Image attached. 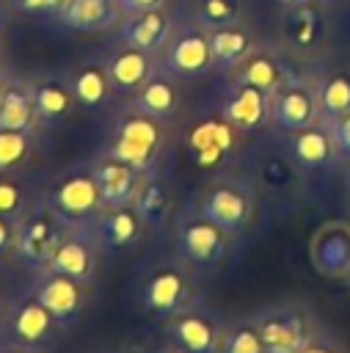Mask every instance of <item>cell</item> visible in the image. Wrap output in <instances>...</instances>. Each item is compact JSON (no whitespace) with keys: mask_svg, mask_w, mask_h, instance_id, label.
Listing matches in <instances>:
<instances>
[{"mask_svg":"<svg viewBox=\"0 0 350 353\" xmlns=\"http://www.w3.org/2000/svg\"><path fill=\"white\" fill-rule=\"evenodd\" d=\"M41 201L66 223V226H91L105 210L102 193L96 188L91 163L69 165L50 179L41 190Z\"/></svg>","mask_w":350,"mask_h":353,"instance_id":"6da1fadb","label":"cell"},{"mask_svg":"<svg viewBox=\"0 0 350 353\" xmlns=\"http://www.w3.org/2000/svg\"><path fill=\"white\" fill-rule=\"evenodd\" d=\"M196 301V279H193V265L187 259L165 256L152 265L146 279L141 281V303L149 309L154 317H174L185 309H190Z\"/></svg>","mask_w":350,"mask_h":353,"instance_id":"7a4b0ae2","label":"cell"},{"mask_svg":"<svg viewBox=\"0 0 350 353\" xmlns=\"http://www.w3.org/2000/svg\"><path fill=\"white\" fill-rule=\"evenodd\" d=\"M69 226L41 201V196L33 201V207L17 221V232H14V251L11 256L25 265L28 270L39 273L47 268L52 251L58 248L63 232Z\"/></svg>","mask_w":350,"mask_h":353,"instance_id":"3957f363","label":"cell"},{"mask_svg":"<svg viewBox=\"0 0 350 353\" xmlns=\"http://www.w3.org/2000/svg\"><path fill=\"white\" fill-rule=\"evenodd\" d=\"M163 141H165V132H163V121L160 119H152L141 110L124 116L116 130H113V141L110 146L105 149V154L132 165L135 171L141 174H152L157 160H160V152H163Z\"/></svg>","mask_w":350,"mask_h":353,"instance_id":"277c9868","label":"cell"},{"mask_svg":"<svg viewBox=\"0 0 350 353\" xmlns=\"http://www.w3.org/2000/svg\"><path fill=\"white\" fill-rule=\"evenodd\" d=\"M55 317L36 301L30 290L11 298L0 314V342L19 347H44L58 334Z\"/></svg>","mask_w":350,"mask_h":353,"instance_id":"5b68a950","label":"cell"},{"mask_svg":"<svg viewBox=\"0 0 350 353\" xmlns=\"http://www.w3.org/2000/svg\"><path fill=\"white\" fill-rule=\"evenodd\" d=\"M174 240H176V254L187 259L193 268H212L226 256L231 232L220 229L196 210L176 221Z\"/></svg>","mask_w":350,"mask_h":353,"instance_id":"8992f818","label":"cell"},{"mask_svg":"<svg viewBox=\"0 0 350 353\" xmlns=\"http://www.w3.org/2000/svg\"><path fill=\"white\" fill-rule=\"evenodd\" d=\"M256 328L262 334L265 353H300L314 339L309 314L295 303L265 309L256 317Z\"/></svg>","mask_w":350,"mask_h":353,"instance_id":"52a82bcc","label":"cell"},{"mask_svg":"<svg viewBox=\"0 0 350 353\" xmlns=\"http://www.w3.org/2000/svg\"><path fill=\"white\" fill-rule=\"evenodd\" d=\"M196 210L212 223H218L220 229L237 234L240 229L248 226L254 215V196L237 179H218L201 193V201Z\"/></svg>","mask_w":350,"mask_h":353,"instance_id":"ba28073f","label":"cell"},{"mask_svg":"<svg viewBox=\"0 0 350 353\" xmlns=\"http://www.w3.org/2000/svg\"><path fill=\"white\" fill-rule=\"evenodd\" d=\"M28 290L55 317V323L61 328L77 323L83 309H85V284L77 281V279H69L63 273H55V270L44 268V270L33 273V284Z\"/></svg>","mask_w":350,"mask_h":353,"instance_id":"9c48e42d","label":"cell"},{"mask_svg":"<svg viewBox=\"0 0 350 353\" xmlns=\"http://www.w3.org/2000/svg\"><path fill=\"white\" fill-rule=\"evenodd\" d=\"M99 254H102V248H99L91 226H69L63 232L58 248L52 251L47 270H55V273H63L69 279L88 284L96 273Z\"/></svg>","mask_w":350,"mask_h":353,"instance_id":"30bf717a","label":"cell"},{"mask_svg":"<svg viewBox=\"0 0 350 353\" xmlns=\"http://www.w3.org/2000/svg\"><path fill=\"white\" fill-rule=\"evenodd\" d=\"M163 63L168 74L176 77H201L212 66V50H209V30L201 25H185L182 30L171 33Z\"/></svg>","mask_w":350,"mask_h":353,"instance_id":"8fae6325","label":"cell"},{"mask_svg":"<svg viewBox=\"0 0 350 353\" xmlns=\"http://www.w3.org/2000/svg\"><path fill=\"white\" fill-rule=\"evenodd\" d=\"M168 334L182 353H220L226 328L212 312L190 306L168 317Z\"/></svg>","mask_w":350,"mask_h":353,"instance_id":"7c38bea8","label":"cell"},{"mask_svg":"<svg viewBox=\"0 0 350 353\" xmlns=\"http://www.w3.org/2000/svg\"><path fill=\"white\" fill-rule=\"evenodd\" d=\"M270 119L287 130V132H295V130H303L314 121H320V105H317V88L306 85V83H284L276 94H273V102H270Z\"/></svg>","mask_w":350,"mask_h":353,"instance_id":"4fadbf2b","label":"cell"},{"mask_svg":"<svg viewBox=\"0 0 350 353\" xmlns=\"http://www.w3.org/2000/svg\"><path fill=\"white\" fill-rule=\"evenodd\" d=\"M146 223L141 218V212L135 210V204H121V207H105L96 221L91 223V232L99 243L102 251H127L132 248L141 234H143Z\"/></svg>","mask_w":350,"mask_h":353,"instance_id":"5bb4252c","label":"cell"},{"mask_svg":"<svg viewBox=\"0 0 350 353\" xmlns=\"http://www.w3.org/2000/svg\"><path fill=\"white\" fill-rule=\"evenodd\" d=\"M91 171L96 179V188L102 193L105 207H121V204H132L141 182L146 174L135 171L132 165L110 157V154H99L96 160H91Z\"/></svg>","mask_w":350,"mask_h":353,"instance_id":"9a60e30c","label":"cell"},{"mask_svg":"<svg viewBox=\"0 0 350 353\" xmlns=\"http://www.w3.org/2000/svg\"><path fill=\"white\" fill-rule=\"evenodd\" d=\"M234 127L220 116V119H204L190 127L187 132V146L193 160L201 168H215L226 160V154L234 149Z\"/></svg>","mask_w":350,"mask_h":353,"instance_id":"2e32d148","label":"cell"},{"mask_svg":"<svg viewBox=\"0 0 350 353\" xmlns=\"http://www.w3.org/2000/svg\"><path fill=\"white\" fill-rule=\"evenodd\" d=\"M270 102H273V97L265 94L262 88L237 83V88L229 94L220 116L237 132H256L270 121Z\"/></svg>","mask_w":350,"mask_h":353,"instance_id":"e0dca14e","label":"cell"},{"mask_svg":"<svg viewBox=\"0 0 350 353\" xmlns=\"http://www.w3.org/2000/svg\"><path fill=\"white\" fill-rule=\"evenodd\" d=\"M121 39L127 41V47L154 55V52L165 50L168 39H171V19L163 8L132 11L121 25Z\"/></svg>","mask_w":350,"mask_h":353,"instance_id":"ac0fdd59","label":"cell"},{"mask_svg":"<svg viewBox=\"0 0 350 353\" xmlns=\"http://www.w3.org/2000/svg\"><path fill=\"white\" fill-rule=\"evenodd\" d=\"M289 152H292L295 163L303 168H325V165L339 160L331 127L322 121H314L303 130H295L289 138Z\"/></svg>","mask_w":350,"mask_h":353,"instance_id":"d6986e66","label":"cell"},{"mask_svg":"<svg viewBox=\"0 0 350 353\" xmlns=\"http://www.w3.org/2000/svg\"><path fill=\"white\" fill-rule=\"evenodd\" d=\"M36 127H39V116H36L30 83L6 80L0 94V130L36 132Z\"/></svg>","mask_w":350,"mask_h":353,"instance_id":"ffe728a7","label":"cell"},{"mask_svg":"<svg viewBox=\"0 0 350 353\" xmlns=\"http://www.w3.org/2000/svg\"><path fill=\"white\" fill-rule=\"evenodd\" d=\"M121 3L119 0H63L58 19L66 28L91 33V30H105L119 19Z\"/></svg>","mask_w":350,"mask_h":353,"instance_id":"44dd1931","label":"cell"},{"mask_svg":"<svg viewBox=\"0 0 350 353\" xmlns=\"http://www.w3.org/2000/svg\"><path fill=\"white\" fill-rule=\"evenodd\" d=\"M30 91H33V105H36L39 124H47V127L61 124L72 113V108L77 102L72 85H66L58 77L36 80V83H30Z\"/></svg>","mask_w":350,"mask_h":353,"instance_id":"7402d4cb","label":"cell"},{"mask_svg":"<svg viewBox=\"0 0 350 353\" xmlns=\"http://www.w3.org/2000/svg\"><path fill=\"white\" fill-rule=\"evenodd\" d=\"M107 77L113 91L119 94H132L138 91L149 77H152V63H149V52H141L135 47H127L121 52H116L107 61Z\"/></svg>","mask_w":350,"mask_h":353,"instance_id":"603a6c76","label":"cell"},{"mask_svg":"<svg viewBox=\"0 0 350 353\" xmlns=\"http://www.w3.org/2000/svg\"><path fill=\"white\" fill-rule=\"evenodd\" d=\"M135 110L152 116V119H171L179 108V94H176V85L171 83V77H149L138 91H135V99H132Z\"/></svg>","mask_w":350,"mask_h":353,"instance_id":"cb8c5ba5","label":"cell"},{"mask_svg":"<svg viewBox=\"0 0 350 353\" xmlns=\"http://www.w3.org/2000/svg\"><path fill=\"white\" fill-rule=\"evenodd\" d=\"M292 77H289V72H287V66L276 58V55H270V52H259V55H248L243 63H240V77H237V83H248V85H256V88H262L265 94H276L284 83H289Z\"/></svg>","mask_w":350,"mask_h":353,"instance_id":"d4e9b609","label":"cell"},{"mask_svg":"<svg viewBox=\"0 0 350 353\" xmlns=\"http://www.w3.org/2000/svg\"><path fill=\"white\" fill-rule=\"evenodd\" d=\"M314 262L328 276H344L350 268V229L328 226L314 245Z\"/></svg>","mask_w":350,"mask_h":353,"instance_id":"484cf974","label":"cell"},{"mask_svg":"<svg viewBox=\"0 0 350 353\" xmlns=\"http://www.w3.org/2000/svg\"><path fill=\"white\" fill-rule=\"evenodd\" d=\"M209 50H212V66L234 69V66H240L251 55L254 41H251V36L243 28L229 25V28L209 30Z\"/></svg>","mask_w":350,"mask_h":353,"instance_id":"4316f807","label":"cell"},{"mask_svg":"<svg viewBox=\"0 0 350 353\" xmlns=\"http://www.w3.org/2000/svg\"><path fill=\"white\" fill-rule=\"evenodd\" d=\"M132 204H135V210L141 212V218H143L146 226H163V223L168 221V215H171L174 193H171V188H168L163 179H157L154 171H152V174L143 176L141 190H138V196H135Z\"/></svg>","mask_w":350,"mask_h":353,"instance_id":"83f0119b","label":"cell"},{"mask_svg":"<svg viewBox=\"0 0 350 353\" xmlns=\"http://www.w3.org/2000/svg\"><path fill=\"white\" fill-rule=\"evenodd\" d=\"M317 105H320V121L333 124L342 116L350 113V72H333L325 80L317 83Z\"/></svg>","mask_w":350,"mask_h":353,"instance_id":"f1b7e54d","label":"cell"},{"mask_svg":"<svg viewBox=\"0 0 350 353\" xmlns=\"http://www.w3.org/2000/svg\"><path fill=\"white\" fill-rule=\"evenodd\" d=\"M69 85H72V91H74V99H77L83 108L105 105V102H107V94L113 91L110 77H107V69H102V66H96V63H88V66L77 69Z\"/></svg>","mask_w":350,"mask_h":353,"instance_id":"f546056e","label":"cell"},{"mask_svg":"<svg viewBox=\"0 0 350 353\" xmlns=\"http://www.w3.org/2000/svg\"><path fill=\"white\" fill-rule=\"evenodd\" d=\"M287 36H289V41L295 47H303V50L314 47L320 41V36H322L320 14L306 3L303 6H292L289 17H287Z\"/></svg>","mask_w":350,"mask_h":353,"instance_id":"4dcf8cb0","label":"cell"},{"mask_svg":"<svg viewBox=\"0 0 350 353\" xmlns=\"http://www.w3.org/2000/svg\"><path fill=\"white\" fill-rule=\"evenodd\" d=\"M33 154V132L0 130V174H14Z\"/></svg>","mask_w":350,"mask_h":353,"instance_id":"1f68e13d","label":"cell"},{"mask_svg":"<svg viewBox=\"0 0 350 353\" xmlns=\"http://www.w3.org/2000/svg\"><path fill=\"white\" fill-rule=\"evenodd\" d=\"M36 199H28V190L14 174H0V215L11 218L14 223L33 207Z\"/></svg>","mask_w":350,"mask_h":353,"instance_id":"d6a6232c","label":"cell"},{"mask_svg":"<svg viewBox=\"0 0 350 353\" xmlns=\"http://www.w3.org/2000/svg\"><path fill=\"white\" fill-rule=\"evenodd\" d=\"M220 353H265V342L256 328V320H243L226 328Z\"/></svg>","mask_w":350,"mask_h":353,"instance_id":"836d02e7","label":"cell"},{"mask_svg":"<svg viewBox=\"0 0 350 353\" xmlns=\"http://www.w3.org/2000/svg\"><path fill=\"white\" fill-rule=\"evenodd\" d=\"M196 17H198V25L207 30L229 28L240 17V3L237 0H198Z\"/></svg>","mask_w":350,"mask_h":353,"instance_id":"e575fe53","label":"cell"},{"mask_svg":"<svg viewBox=\"0 0 350 353\" xmlns=\"http://www.w3.org/2000/svg\"><path fill=\"white\" fill-rule=\"evenodd\" d=\"M331 135H333L339 160H347L350 163V113L331 124Z\"/></svg>","mask_w":350,"mask_h":353,"instance_id":"d590c367","label":"cell"},{"mask_svg":"<svg viewBox=\"0 0 350 353\" xmlns=\"http://www.w3.org/2000/svg\"><path fill=\"white\" fill-rule=\"evenodd\" d=\"M61 6H63V0H17V8H19V11L36 14V17H41V14L58 17Z\"/></svg>","mask_w":350,"mask_h":353,"instance_id":"8d00e7d4","label":"cell"},{"mask_svg":"<svg viewBox=\"0 0 350 353\" xmlns=\"http://www.w3.org/2000/svg\"><path fill=\"white\" fill-rule=\"evenodd\" d=\"M14 232H17V223L0 215V259L14 251Z\"/></svg>","mask_w":350,"mask_h":353,"instance_id":"74e56055","label":"cell"},{"mask_svg":"<svg viewBox=\"0 0 350 353\" xmlns=\"http://www.w3.org/2000/svg\"><path fill=\"white\" fill-rule=\"evenodd\" d=\"M121 3V8L127 11V14H132V11H146V8H163L165 6V0H119Z\"/></svg>","mask_w":350,"mask_h":353,"instance_id":"f35d334b","label":"cell"},{"mask_svg":"<svg viewBox=\"0 0 350 353\" xmlns=\"http://www.w3.org/2000/svg\"><path fill=\"white\" fill-rule=\"evenodd\" d=\"M300 353H339V350H336L331 342H325V339H317V336H314V339H311Z\"/></svg>","mask_w":350,"mask_h":353,"instance_id":"ab89813d","label":"cell"},{"mask_svg":"<svg viewBox=\"0 0 350 353\" xmlns=\"http://www.w3.org/2000/svg\"><path fill=\"white\" fill-rule=\"evenodd\" d=\"M0 353H39V350H36V347H19V345H6V342H3Z\"/></svg>","mask_w":350,"mask_h":353,"instance_id":"60d3db41","label":"cell"},{"mask_svg":"<svg viewBox=\"0 0 350 353\" xmlns=\"http://www.w3.org/2000/svg\"><path fill=\"white\" fill-rule=\"evenodd\" d=\"M278 3H284V6L292 8V6H303V3H309V0H278Z\"/></svg>","mask_w":350,"mask_h":353,"instance_id":"b9f144b4","label":"cell"},{"mask_svg":"<svg viewBox=\"0 0 350 353\" xmlns=\"http://www.w3.org/2000/svg\"><path fill=\"white\" fill-rule=\"evenodd\" d=\"M6 303H8V301H6V292H3V284H0V314H3V309H6Z\"/></svg>","mask_w":350,"mask_h":353,"instance_id":"7bdbcfd3","label":"cell"},{"mask_svg":"<svg viewBox=\"0 0 350 353\" xmlns=\"http://www.w3.org/2000/svg\"><path fill=\"white\" fill-rule=\"evenodd\" d=\"M344 281H347V287H350V268L344 270Z\"/></svg>","mask_w":350,"mask_h":353,"instance_id":"ee69618b","label":"cell"},{"mask_svg":"<svg viewBox=\"0 0 350 353\" xmlns=\"http://www.w3.org/2000/svg\"><path fill=\"white\" fill-rule=\"evenodd\" d=\"M3 85H6V80H3V74H0V94H3Z\"/></svg>","mask_w":350,"mask_h":353,"instance_id":"f6af8a7d","label":"cell"},{"mask_svg":"<svg viewBox=\"0 0 350 353\" xmlns=\"http://www.w3.org/2000/svg\"><path fill=\"white\" fill-rule=\"evenodd\" d=\"M160 353H163V350H160ZM168 353H182V350H179V347H174V350H168Z\"/></svg>","mask_w":350,"mask_h":353,"instance_id":"bcb514c9","label":"cell"},{"mask_svg":"<svg viewBox=\"0 0 350 353\" xmlns=\"http://www.w3.org/2000/svg\"><path fill=\"white\" fill-rule=\"evenodd\" d=\"M347 185H350V176H347Z\"/></svg>","mask_w":350,"mask_h":353,"instance_id":"7dc6e473","label":"cell"},{"mask_svg":"<svg viewBox=\"0 0 350 353\" xmlns=\"http://www.w3.org/2000/svg\"><path fill=\"white\" fill-rule=\"evenodd\" d=\"M0 347H3V342H0Z\"/></svg>","mask_w":350,"mask_h":353,"instance_id":"c3c4849f","label":"cell"}]
</instances>
